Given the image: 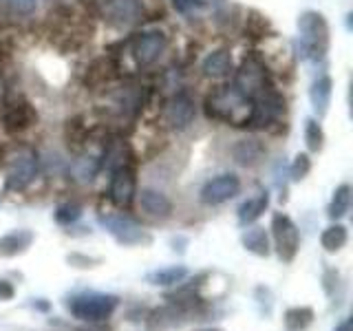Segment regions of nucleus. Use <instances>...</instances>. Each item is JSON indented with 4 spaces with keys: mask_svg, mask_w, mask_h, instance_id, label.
<instances>
[{
    "mask_svg": "<svg viewBox=\"0 0 353 331\" xmlns=\"http://www.w3.org/2000/svg\"><path fill=\"white\" fill-rule=\"evenodd\" d=\"M203 110L208 119L223 121L232 128H248L252 117V99L236 91L234 84L216 86L205 95Z\"/></svg>",
    "mask_w": 353,
    "mask_h": 331,
    "instance_id": "1",
    "label": "nucleus"
},
{
    "mask_svg": "<svg viewBox=\"0 0 353 331\" xmlns=\"http://www.w3.org/2000/svg\"><path fill=\"white\" fill-rule=\"evenodd\" d=\"M298 33H301V38L294 42L298 58L305 62H323L327 58L331 42V29L327 18L314 9L303 11L298 16Z\"/></svg>",
    "mask_w": 353,
    "mask_h": 331,
    "instance_id": "2",
    "label": "nucleus"
},
{
    "mask_svg": "<svg viewBox=\"0 0 353 331\" xmlns=\"http://www.w3.org/2000/svg\"><path fill=\"white\" fill-rule=\"evenodd\" d=\"M3 163L7 168L5 188L11 192H22L33 183L38 177V152L27 143H14V146L3 148Z\"/></svg>",
    "mask_w": 353,
    "mask_h": 331,
    "instance_id": "3",
    "label": "nucleus"
},
{
    "mask_svg": "<svg viewBox=\"0 0 353 331\" xmlns=\"http://www.w3.org/2000/svg\"><path fill=\"white\" fill-rule=\"evenodd\" d=\"M232 75H234V82H232L234 88L250 99L259 97L263 91H268L270 86H274L268 64H265V58L259 51H250Z\"/></svg>",
    "mask_w": 353,
    "mask_h": 331,
    "instance_id": "4",
    "label": "nucleus"
},
{
    "mask_svg": "<svg viewBox=\"0 0 353 331\" xmlns=\"http://www.w3.org/2000/svg\"><path fill=\"white\" fill-rule=\"evenodd\" d=\"M69 312L73 318L84 320V323H104L110 316L117 312L119 307V298L115 294H97V292H88V294H77L73 296L69 303Z\"/></svg>",
    "mask_w": 353,
    "mask_h": 331,
    "instance_id": "5",
    "label": "nucleus"
},
{
    "mask_svg": "<svg viewBox=\"0 0 353 331\" xmlns=\"http://www.w3.org/2000/svg\"><path fill=\"white\" fill-rule=\"evenodd\" d=\"M97 223L102 225L119 245L124 248H146L152 245V234L143 230L135 219L128 214H99Z\"/></svg>",
    "mask_w": 353,
    "mask_h": 331,
    "instance_id": "6",
    "label": "nucleus"
},
{
    "mask_svg": "<svg viewBox=\"0 0 353 331\" xmlns=\"http://www.w3.org/2000/svg\"><path fill=\"white\" fill-rule=\"evenodd\" d=\"M270 230H272L274 250L279 254V259L283 263H292L296 259L298 250H301V230L294 223V219L285 212H274Z\"/></svg>",
    "mask_w": 353,
    "mask_h": 331,
    "instance_id": "7",
    "label": "nucleus"
},
{
    "mask_svg": "<svg viewBox=\"0 0 353 331\" xmlns=\"http://www.w3.org/2000/svg\"><path fill=\"white\" fill-rule=\"evenodd\" d=\"M165 47H168V36L159 29L141 31L130 38V55L139 69L152 66L163 55Z\"/></svg>",
    "mask_w": 353,
    "mask_h": 331,
    "instance_id": "8",
    "label": "nucleus"
},
{
    "mask_svg": "<svg viewBox=\"0 0 353 331\" xmlns=\"http://www.w3.org/2000/svg\"><path fill=\"white\" fill-rule=\"evenodd\" d=\"M137 194V170L132 163L119 166L110 172V185H108V197L117 208H130Z\"/></svg>",
    "mask_w": 353,
    "mask_h": 331,
    "instance_id": "9",
    "label": "nucleus"
},
{
    "mask_svg": "<svg viewBox=\"0 0 353 331\" xmlns=\"http://www.w3.org/2000/svg\"><path fill=\"white\" fill-rule=\"evenodd\" d=\"M196 117L194 99L185 91H179L168 97V102L163 106V124L172 130H185Z\"/></svg>",
    "mask_w": 353,
    "mask_h": 331,
    "instance_id": "10",
    "label": "nucleus"
},
{
    "mask_svg": "<svg viewBox=\"0 0 353 331\" xmlns=\"http://www.w3.org/2000/svg\"><path fill=\"white\" fill-rule=\"evenodd\" d=\"M146 18L143 0H106L104 3V20L113 27H132Z\"/></svg>",
    "mask_w": 353,
    "mask_h": 331,
    "instance_id": "11",
    "label": "nucleus"
},
{
    "mask_svg": "<svg viewBox=\"0 0 353 331\" xmlns=\"http://www.w3.org/2000/svg\"><path fill=\"white\" fill-rule=\"evenodd\" d=\"M241 188H243V183L239 179V174L223 172V174H216L210 181H205L199 197H201V203H205V205H221V203L230 201V199H234L241 192Z\"/></svg>",
    "mask_w": 353,
    "mask_h": 331,
    "instance_id": "12",
    "label": "nucleus"
},
{
    "mask_svg": "<svg viewBox=\"0 0 353 331\" xmlns=\"http://www.w3.org/2000/svg\"><path fill=\"white\" fill-rule=\"evenodd\" d=\"M38 110L27 99H20V102H14L5 108L3 113V130L7 135H20V132L29 130L31 126L38 124Z\"/></svg>",
    "mask_w": 353,
    "mask_h": 331,
    "instance_id": "13",
    "label": "nucleus"
},
{
    "mask_svg": "<svg viewBox=\"0 0 353 331\" xmlns=\"http://www.w3.org/2000/svg\"><path fill=\"white\" fill-rule=\"evenodd\" d=\"M268 157V146L259 137H243L232 146V159H234L241 168H254L265 161Z\"/></svg>",
    "mask_w": 353,
    "mask_h": 331,
    "instance_id": "14",
    "label": "nucleus"
},
{
    "mask_svg": "<svg viewBox=\"0 0 353 331\" xmlns=\"http://www.w3.org/2000/svg\"><path fill=\"white\" fill-rule=\"evenodd\" d=\"M119 75V66L117 62L110 58V55H102L91 62V66L86 69V77H84V84L91 86V88H102L110 82H115Z\"/></svg>",
    "mask_w": 353,
    "mask_h": 331,
    "instance_id": "15",
    "label": "nucleus"
},
{
    "mask_svg": "<svg viewBox=\"0 0 353 331\" xmlns=\"http://www.w3.org/2000/svg\"><path fill=\"white\" fill-rule=\"evenodd\" d=\"M139 208L146 212L148 217L154 219H168L172 214V201L165 197L161 190H154V188H143L141 192L135 194Z\"/></svg>",
    "mask_w": 353,
    "mask_h": 331,
    "instance_id": "16",
    "label": "nucleus"
},
{
    "mask_svg": "<svg viewBox=\"0 0 353 331\" xmlns=\"http://www.w3.org/2000/svg\"><path fill=\"white\" fill-rule=\"evenodd\" d=\"M201 71L205 77H212V80H223L234 73V58H232V51L228 47L214 49L212 53H208V58L201 64Z\"/></svg>",
    "mask_w": 353,
    "mask_h": 331,
    "instance_id": "17",
    "label": "nucleus"
},
{
    "mask_svg": "<svg viewBox=\"0 0 353 331\" xmlns=\"http://www.w3.org/2000/svg\"><path fill=\"white\" fill-rule=\"evenodd\" d=\"M331 95H334V80H331V75H318L312 82V88H309V102H312L316 119H323L329 113Z\"/></svg>",
    "mask_w": 353,
    "mask_h": 331,
    "instance_id": "18",
    "label": "nucleus"
},
{
    "mask_svg": "<svg viewBox=\"0 0 353 331\" xmlns=\"http://www.w3.org/2000/svg\"><path fill=\"white\" fill-rule=\"evenodd\" d=\"M33 241H36V234L31 230H14L9 234L0 237V259H16L20 254H25Z\"/></svg>",
    "mask_w": 353,
    "mask_h": 331,
    "instance_id": "19",
    "label": "nucleus"
},
{
    "mask_svg": "<svg viewBox=\"0 0 353 331\" xmlns=\"http://www.w3.org/2000/svg\"><path fill=\"white\" fill-rule=\"evenodd\" d=\"M243 36L254 42L274 36V27H272L270 18L261 14L259 9H248V14L243 16Z\"/></svg>",
    "mask_w": 353,
    "mask_h": 331,
    "instance_id": "20",
    "label": "nucleus"
},
{
    "mask_svg": "<svg viewBox=\"0 0 353 331\" xmlns=\"http://www.w3.org/2000/svg\"><path fill=\"white\" fill-rule=\"evenodd\" d=\"M270 208V192L263 190L259 192L256 197L248 199V201H243L236 210V219H239V225L248 228L252 223H256V221L265 214V210Z\"/></svg>",
    "mask_w": 353,
    "mask_h": 331,
    "instance_id": "21",
    "label": "nucleus"
},
{
    "mask_svg": "<svg viewBox=\"0 0 353 331\" xmlns=\"http://www.w3.org/2000/svg\"><path fill=\"white\" fill-rule=\"evenodd\" d=\"M241 245L245 248L250 254L259 259H268L272 254V243H270V234L268 230L261 228V225H254L248 228L245 232L241 234Z\"/></svg>",
    "mask_w": 353,
    "mask_h": 331,
    "instance_id": "22",
    "label": "nucleus"
},
{
    "mask_svg": "<svg viewBox=\"0 0 353 331\" xmlns=\"http://www.w3.org/2000/svg\"><path fill=\"white\" fill-rule=\"evenodd\" d=\"M64 141L73 152H82L88 141V126L82 115L69 117L64 124Z\"/></svg>",
    "mask_w": 353,
    "mask_h": 331,
    "instance_id": "23",
    "label": "nucleus"
},
{
    "mask_svg": "<svg viewBox=\"0 0 353 331\" xmlns=\"http://www.w3.org/2000/svg\"><path fill=\"white\" fill-rule=\"evenodd\" d=\"M314 318H316V312L312 307H307V305L290 307L283 316L285 331H305V329L312 327Z\"/></svg>",
    "mask_w": 353,
    "mask_h": 331,
    "instance_id": "24",
    "label": "nucleus"
},
{
    "mask_svg": "<svg viewBox=\"0 0 353 331\" xmlns=\"http://www.w3.org/2000/svg\"><path fill=\"white\" fill-rule=\"evenodd\" d=\"M185 276H188V270L183 265H170V268L154 270L146 274V283L154 287H172V285H179Z\"/></svg>",
    "mask_w": 353,
    "mask_h": 331,
    "instance_id": "25",
    "label": "nucleus"
},
{
    "mask_svg": "<svg viewBox=\"0 0 353 331\" xmlns=\"http://www.w3.org/2000/svg\"><path fill=\"white\" fill-rule=\"evenodd\" d=\"M349 243V230L347 225L342 223H334L323 230V234H320V245H323L325 252L329 254H336L340 252Z\"/></svg>",
    "mask_w": 353,
    "mask_h": 331,
    "instance_id": "26",
    "label": "nucleus"
},
{
    "mask_svg": "<svg viewBox=\"0 0 353 331\" xmlns=\"http://www.w3.org/2000/svg\"><path fill=\"white\" fill-rule=\"evenodd\" d=\"M349 208H351V185L340 183L334 190V197H331V203L327 208V217L331 221H338L342 217H347Z\"/></svg>",
    "mask_w": 353,
    "mask_h": 331,
    "instance_id": "27",
    "label": "nucleus"
},
{
    "mask_svg": "<svg viewBox=\"0 0 353 331\" xmlns=\"http://www.w3.org/2000/svg\"><path fill=\"white\" fill-rule=\"evenodd\" d=\"M305 143L309 152H320L325 148V130L320 126V119L316 117L305 119Z\"/></svg>",
    "mask_w": 353,
    "mask_h": 331,
    "instance_id": "28",
    "label": "nucleus"
},
{
    "mask_svg": "<svg viewBox=\"0 0 353 331\" xmlns=\"http://www.w3.org/2000/svg\"><path fill=\"white\" fill-rule=\"evenodd\" d=\"M97 172H99V159L97 157H82L73 163V174L84 183L93 181Z\"/></svg>",
    "mask_w": 353,
    "mask_h": 331,
    "instance_id": "29",
    "label": "nucleus"
},
{
    "mask_svg": "<svg viewBox=\"0 0 353 331\" xmlns=\"http://www.w3.org/2000/svg\"><path fill=\"white\" fill-rule=\"evenodd\" d=\"M82 217V205L80 203H60L58 208H55V221H58L60 225L69 228L73 223H77Z\"/></svg>",
    "mask_w": 353,
    "mask_h": 331,
    "instance_id": "30",
    "label": "nucleus"
},
{
    "mask_svg": "<svg viewBox=\"0 0 353 331\" xmlns=\"http://www.w3.org/2000/svg\"><path fill=\"white\" fill-rule=\"evenodd\" d=\"M309 172H312V157H309L307 152H298L292 161V166H290L292 181H303Z\"/></svg>",
    "mask_w": 353,
    "mask_h": 331,
    "instance_id": "31",
    "label": "nucleus"
},
{
    "mask_svg": "<svg viewBox=\"0 0 353 331\" xmlns=\"http://www.w3.org/2000/svg\"><path fill=\"white\" fill-rule=\"evenodd\" d=\"M5 7L11 16L27 18L38 9V0H5Z\"/></svg>",
    "mask_w": 353,
    "mask_h": 331,
    "instance_id": "32",
    "label": "nucleus"
},
{
    "mask_svg": "<svg viewBox=\"0 0 353 331\" xmlns=\"http://www.w3.org/2000/svg\"><path fill=\"white\" fill-rule=\"evenodd\" d=\"M66 263H69L71 268H75V270H93V268H97L99 263H102V259L86 257V254H82V252H71V254H66Z\"/></svg>",
    "mask_w": 353,
    "mask_h": 331,
    "instance_id": "33",
    "label": "nucleus"
},
{
    "mask_svg": "<svg viewBox=\"0 0 353 331\" xmlns=\"http://www.w3.org/2000/svg\"><path fill=\"white\" fill-rule=\"evenodd\" d=\"M239 7L236 5H232L230 9H221V11H216V25H221L225 31H230V29H234L236 27V22L241 20L239 18Z\"/></svg>",
    "mask_w": 353,
    "mask_h": 331,
    "instance_id": "34",
    "label": "nucleus"
},
{
    "mask_svg": "<svg viewBox=\"0 0 353 331\" xmlns=\"http://www.w3.org/2000/svg\"><path fill=\"white\" fill-rule=\"evenodd\" d=\"M256 305L261 309L263 316H270L272 314V307H274V296L270 287H256Z\"/></svg>",
    "mask_w": 353,
    "mask_h": 331,
    "instance_id": "35",
    "label": "nucleus"
},
{
    "mask_svg": "<svg viewBox=\"0 0 353 331\" xmlns=\"http://www.w3.org/2000/svg\"><path fill=\"white\" fill-rule=\"evenodd\" d=\"M172 5L179 14H190L194 9H203L205 0H172Z\"/></svg>",
    "mask_w": 353,
    "mask_h": 331,
    "instance_id": "36",
    "label": "nucleus"
},
{
    "mask_svg": "<svg viewBox=\"0 0 353 331\" xmlns=\"http://www.w3.org/2000/svg\"><path fill=\"white\" fill-rule=\"evenodd\" d=\"M338 281H340V274L336 270H327L325 276H323V287H325V292L331 296L334 294V290L338 287Z\"/></svg>",
    "mask_w": 353,
    "mask_h": 331,
    "instance_id": "37",
    "label": "nucleus"
},
{
    "mask_svg": "<svg viewBox=\"0 0 353 331\" xmlns=\"http://www.w3.org/2000/svg\"><path fill=\"white\" fill-rule=\"evenodd\" d=\"M16 296V287L11 285L7 279H0V301L7 303V301H14Z\"/></svg>",
    "mask_w": 353,
    "mask_h": 331,
    "instance_id": "38",
    "label": "nucleus"
},
{
    "mask_svg": "<svg viewBox=\"0 0 353 331\" xmlns=\"http://www.w3.org/2000/svg\"><path fill=\"white\" fill-rule=\"evenodd\" d=\"M170 243H172V250H174V252L183 254V252H185V248H183V245H188V239H183V237H176V239H172Z\"/></svg>",
    "mask_w": 353,
    "mask_h": 331,
    "instance_id": "39",
    "label": "nucleus"
},
{
    "mask_svg": "<svg viewBox=\"0 0 353 331\" xmlns=\"http://www.w3.org/2000/svg\"><path fill=\"white\" fill-rule=\"evenodd\" d=\"M33 309H38V312H49V303L44 301V298H38L36 303H31Z\"/></svg>",
    "mask_w": 353,
    "mask_h": 331,
    "instance_id": "40",
    "label": "nucleus"
},
{
    "mask_svg": "<svg viewBox=\"0 0 353 331\" xmlns=\"http://www.w3.org/2000/svg\"><path fill=\"white\" fill-rule=\"evenodd\" d=\"M334 331H351V318H345Z\"/></svg>",
    "mask_w": 353,
    "mask_h": 331,
    "instance_id": "41",
    "label": "nucleus"
},
{
    "mask_svg": "<svg viewBox=\"0 0 353 331\" xmlns=\"http://www.w3.org/2000/svg\"><path fill=\"white\" fill-rule=\"evenodd\" d=\"M77 331H106V329H99V327H84V329H77Z\"/></svg>",
    "mask_w": 353,
    "mask_h": 331,
    "instance_id": "42",
    "label": "nucleus"
},
{
    "mask_svg": "<svg viewBox=\"0 0 353 331\" xmlns=\"http://www.w3.org/2000/svg\"><path fill=\"white\" fill-rule=\"evenodd\" d=\"M196 331H221V329H196Z\"/></svg>",
    "mask_w": 353,
    "mask_h": 331,
    "instance_id": "43",
    "label": "nucleus"
},
{
    "mask_svg": "<svg viewBox=\"0 0 353 331\" xmlns=\"http://www.w3.org/2000/svg\"><path fill=\"white\" fill-rule=\"evenodd\" d=\"M216 3H225V0H216Z\"/></svg>",
    "mask_w": 353,
    "mask_h": 331,
    "instance_id": "44",
    "label": "nucleus"
}]
</instances>
